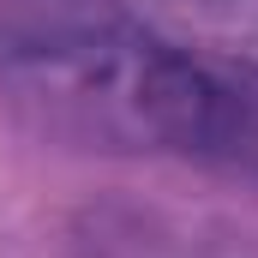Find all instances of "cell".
Returning a JSON list of instances; mask_svg holds the SVG:
<instances>
[{"mask_svg": "<svg viewBox=\"0 0 258 258\" xmlns=\"http://www.w3.org/2000/svg\"><path fill=\"white\" fill-rule=\"evenodd\" d=\"M114 72H120L114 90L126 96L150 138L258 180V66L126 42Z\"/></svg>", "mask_w": 258, "mask_h": 258, "instance_id": "obj_1", "label": "cell"}]
</instances>
